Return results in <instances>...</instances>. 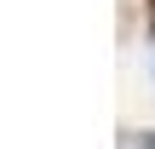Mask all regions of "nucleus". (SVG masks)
I'll return each mask as SVG.
<instances>
[{"label": "nucleus", "instance_id": "obj_2", "mask_svg": "<svg viewBox=\"0 0 155 149\" xmlns=\"http://www.w3.org/2000/svg\"><path fill=\"white\" fill-rule=\"evenodd\" d=\"M150 29H155V0H150Z\"/></svg>", "mask_w": 155, "mask_h": 149}, {"label": "nucleus", "instance_id": "obj_1", "mask_svg": "<svg viewBox=\"0 0 155 149\" xmlns=\"http://www.w3.org/2000/svg\"><path fill=\"white\" fill-rule=\"evenodd\" d=\"M144 149H155V132H150V138H144Z\"/></svg>", "mask_w": 155, "mask_h": 149}]
</instances>
